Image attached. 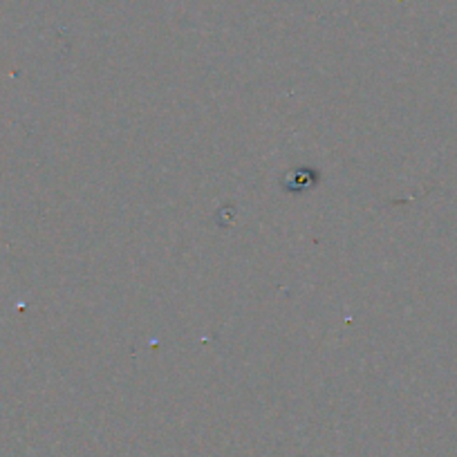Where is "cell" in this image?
<instances>
[{"mask_svg":"<svg viewBox=\"0 0 457 457\" xmlns=\"http://www.w3.org/2000/svg\"><path fill=\"white\" fill-rule=\"evenodd\" d=\"M321 179L318 177V173L314 169H296L287 175L285 179V189L287 191H292V193H298V191H308L312 189L316 182Z\"/></svg>","mask_w":457,"mask_h":457,"instance_id":"cell-1","label":"cell"}]
</instances>
